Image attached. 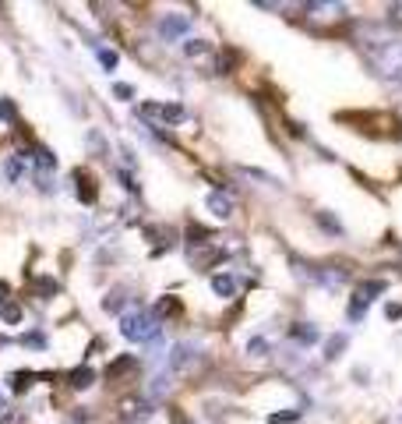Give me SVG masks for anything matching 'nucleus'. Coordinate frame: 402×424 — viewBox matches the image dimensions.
Returning a JSON list of instances; mask_svg holds the SVG:
<instances>
[{"label":"nucleus","mask_w":402,"mask_h":424,"mask_svg":"<svg viewBox=\"0 0 402 424\" xmlns=\"http://www.w3.org/2000/svg\"><path fill=\"white\" fill-rule=\"evenodd\" d=\"M367 57L374 71L388 82H402V39H381L367 46Z\"/></svg>","instance_id":"nucleus-1"},{"label":"nucleus","mask_w":402,"mask_h":424,"mask_svg":"<svg viewBox=\"0 0 402 424\" xmlns=\"http://www.w3.org/2000/svg\"><path fill=\"white\" fill-rule=\"evenodd\" d=\"M121 333H124V340H131V343H145V340L155 336V318H152L148 311L134 308V311H127V315L121 318Z\"/></svg>","instance_id":"nucleus-2"},{"label":"nucleus","mask_w":402,"mask_h":424,"mask_svg":"<svg viewBox=\"0 0 402 424\" xmlns=\"http://www.w3.org/2000/svg\"><path fill=\"white\" fill-rule=\"evenodd\" d=\"M378 294H385V283L381 280H367V283H360L357 290H353V297H350V308H346V315L353 318H364V311H367V304L378 297Z\"/></svg>","instance_id":"nucleus-3"},{"label":"nucleus","mask_w":402,"mask_h":424,"mask_svg":"<svg viewBox=\"0 0 402 424\" xmlns=\"http://www.w3.org/2000/svg\"><path fill=\"white\" fill-rule=\"evenodd\" d=\"M148 414H152V403H148V400L127 396V400L121 403V417H124L127 424H145V421H148Z\"/></svg>","instance_id":"nucleus-4"},{"label":"nucleus","mask_w":402,"mask_h":424,"mask_svg":"<svg viewBox=\"0 0 402 424\" xmlns=\"http://www.w3.org/2000/svg\"><path fill=\"white\" fill-rule=\"evenodd\" d=\"M237 68H240V50L226 46V50L215 53V61H212V71H215V75H233Z\"/></svg>","instance_id":"nucleus-5"},{"label":"nucleus","mask_w":402,"mask_h":424,"mask_svg":"<svg viewBox=\"0 0 402 424\" xmlns=\"http://www.w3.org/2000/svg\"><path fill=\"white\" fill-rule=\"evenodd\" d=\"M134 368H138V361H134L131 354H124V357H117V361H109V368L102 371V379H106V382H121L124 375H131Z\"/></svg>","instance_id":"nucleus-6"},{"label":"nucleus","mask_w":402,"mask_h":424,"mask_svg":"<svg viewBox=\"0 0 402 424\" xmlns=\"http://www.w3.org/2000/svg\"><path fill=\"white\" fill-rule=\"evenodd\" d=\"M187 15H166L162 22H159V36L162 39H180L184 32H187Z\"/></svg>","instance_id":"nucleus-7"},{"label":"nucleus","mask_w":402,"mask_h":424,"mask_svg":"<svg viewBox=\"0 0 402 424\" xmlns=\"http://www.w3.org/2000/svg\"><path fill=\"white\" fill-rule=\"evenodd\" d=\"M71 177H75V184H78V198H82L85 205H92V202L99 198V191H95V181H92V174H88L85 167H78V170H75Z\"/></svg>","instance_id":"nucleus-8"},{"label":"nucleus","mask_w":402,"mask_h":424,"mask_svg":"<svg viewBox=\"0 0 402 424\" xmlns=\"http://www.w3.org/2000/svg\"><path fill=\"white\" fill-rule=\"evenodd\" d=\"M304 11H311V18L314 22H339L342 15H346V8H342V4H304Z\"/></svg>","instance_id":"nucleus-9"},{"label":"nucleus","mask_w":402,"mask_h":424,"mask_svg":"<svg viewBox=\"0 0 402 424\" xmlns=\"http://www.w3.org/2000/svg\"><path fill=\"white\" fill-rule=\"evenodd\" d=\"M180 315H184L180 297H159V301H155V311H152L155 322H159V318H180Z\"/></svg>","instance_id":"nucleus-10"},{"label":"nucleus","mask_w":402,"mask_h":424,"mask_svg":"<svg viewBox=\"0 0 402 424\" xmlns=\"http://www.w3.org/2000/svg\"><path fill=\"white\" fill-rule=\"evenodd\" d=\"M208 209H212V216H219V220H229V216H233V202H229L222 191H212V195H208Z\"/></svg>","instance_id":"nucleus-11"},{"label":"nucleus","mask_w":402,"mask_h":424,"mask_svg":"<svg viewBox=\"0 0 402 424\" xmlns=\"http://www.w3.org/2000/svg\"><path fill=\"white\" fill-rule=\"evenodd\" d=\"M184 53L191 61H201V57H212V43H205V39H191L187 46H184Z\"/></svg>","instance_id":"nucleus-12"},{"label":"nucleus","mask_w":402,"mask_h":424,"mask_svg":"<svg viewBox=\"0 0 402 424\" xmlns=\"http://www.w3.org/2000/svg\"><path fill=\"white\" fill-rule=\"evenodd\" d=\"M32 371H11V375H8V386H11V393H25L29 386H32Z\"/></svg>","instance_id":"nucleus-13"},{"label":"nucleus","mask_w":402,"mask_h":424,"mask_svg":"<svg viewBox=\"0 0 402 424\" xmlns=\"http://www.w3.org/2000/svg\"><path fill=\"white\" fill-rule=\"evenodd\" d=\"M92 382H95V371H92V368H75V371H71V386H75V389H88Z\"/></svg>","instance_id":"nucleus-14"},{"label":"nucleus","mask_w":402,"mask_h":424,"mask_svg":"<svg viewBox=\"0 0 402 424\" xmlns=\"http://www.w3.org/2000/svg\"><path fill=\"white\" fill-rule=\"evenodd\" d=\"M0 318H4L8 326H18V322H22V304H18V301L0 304Z\"/></svg>","instance_id":"nucleus-15"},{"label":"nucleus","mask_w":402,"mask_h":424,"mask_svg":"<svg viewBox=\"0 0 402 424\" xmlns=\"http://www.w3.org/2000/svg\"><path fill=\"white\" fill-rule=\"evenodd\" d=\"M159 121H166V124H180V121H184V106H177V103L159 106Z\"/></svg>","instance_id":"nucleus-16"},{"label":"nucleus","mask_w":402,"mask_h":424,"mask_svg":"<svg viewBox=\"0 0 402 424\" xmlns=\"http://www.w3.org/2000/svg\"><path fill=\"white\" fill-rule=\"evenodd\" d=\"M212 290H215L219 297H233L237 283H233V276H212Z\"/></svg>","instance_id":"nucleus-17"},{"label":"nucleus","mask_w":402,"mask_h":424,"mask_svg":"<svg viewBox=\"0 0 402 424\" xmlns=\"http://www.w3.org/2000/svg\"><path fill=\"white\" fill-rule=\"evenodd\" d=\"M290 336H293V340H300V343H314V340H318V333H314L307 322H297V326H290Z\"/></svg>","instance_id":"nucleus-18"},{"label":"nucleus","mask_w":402,"mask_h":424,"mask_svg":"<svg viewBox=\"0 0 402 424\" xmlns=\"http://www.w3.org/2000/svg\"><path fill=\"white\" fill-rule=\"evenodd\" d=\"M342 350H346V336L339 333V336H332V340L325 343V361H335V357H339Z\"/></svg>","instance_id":"nucleus-19"},{"label":"nucleus","mask_w":402,"mask_h":424,"mask_svg":"<svg viewBox=\"0 0 402 424\" xmlns=\"http://www.w3.org/2000/svg\"><path fill=\"white\" fill-rule=\"evenodd\" d=\"M32 290H36L39 301H42V297H53V294H56V283H53L49 276H42V280H32Z\"/></svg>","instance_id":"nucleus-20"},{"label":"nucleus","mask_w":402,"mask_h":424,"mask_svg":"<svg viewBox=\"0 0 402 424\" xmlns=\"http://www.w3.org/2000/svg\"><path fill=\"white\" fill-rule=\"evenodd\" d=\"M300 421V410H286V414H272L268 424H297Z\"/></svg>","instance_id":"nucleus-21"},{"label":"nucleus","mask_w":402,"mask_h":424,"mask_svg":"<svg viewBox=\"0 0 402 424\" xmlns=\"http://www.w3.org/2000/svg\"><path fill=\"white\" fill-rule=\"evenodd\" d=\"M318 227H325V230H332V234H342V227L328 216V212H318Z\"/></svg>","instance_id":"nucleus-22"},{"label":"nucleus","mask_w":402,"mask_h":424,"mask_svg":"<svg viewBox=\"0 0 402 424\" xmlns=\"http://www.w3.org/2000/svg\"><path fill=\"white\" fill-rule=\"evenodd\" d=\"M99 61H102L106 71H113V68H117V53H113V50H99Z\"/></svg>","instance_id":"nucleus-23"},{"label":"nucleus","mask_w":402,"mask_h":424,"mask_svg":"<svg viewBox=\"0 0 402 424\" xmlns=\"http://www.w3.org/2000/svg\"><path fill=\"white\" fill-rule=\"evenodd\" d=\"M0 121H15V103L11 99H0Z\"/></svg>","instance_id":"nucleus-24"},{"label":"nucleus","mask_w":402,"mask_h":424,"mask_svg":"<svg viewBox=\"0 0 402 424\" xmlns=\"http://www.w3.org/2000/svg\"><path fill=\"white\" fill-rule=\"evenodd\" d=\"M18 177H22V156H15L8 163V181H18Z\"/></svg>","instance_id":"nucleus-25"},{"label":"nucleus","mask_w":402,"mask_h":424,"mask_svg":"<svg viewBox=\"0 0 402 424\" xmlns=\"http://www.w3.org/2000/svg\"><path fill=\"white\" fill-rule=\"evenodd\" d=\"M113 96H117V99H131V96H134V89H131V85H124V82H117V85H113Z\"/></svg>","instance_id":"nucleus-26"},{"label":"nucleus","mask_w":402,"mask_h":424,"mask_svg":"<svg viewBox=\"0 0 402 424\" xmlns=\"http://www.w3.org/2000/svg\"><path fill=\"white\" fill-rule=\"evenodd\" d=\"M121 301H124V290H113V294L106 297V308H109V311H117V308H121Z\"/></svg>","instance_id":"nucleus-27"},{"label":"nucleus","mask_w":402,"mask_h":424,"mask_svg":"<svg viewBox=\"0 0 402 424\" xmlns=\"http://www.w3.org/2000/svg\"><path fill=\"white\" fill-rule=\"evenodd\" d=\"M22 343H25V347H46V340H42L39 333H32V336H25Z\"/></svg>","instance_id":"nucleus-28"},{"label":"nucleus","mask_w":402,"mask_h":424,"mask_svg":"<svg viewBox=\"0 0 402 424\" xmlns=\"http://www.w3.org/2000/svg\"><path fill=\"white\" fill-rule=\"evenodd\" d=\"M173 424H194V421H191L184 410H173Z\"/></svg>","instance_id":"nucleus-29"},{"label":"nucleus","mask_w":402,"mask_h":424,"mask_svg":"<svg viewBox=\"0 0 402 424\" xmlns=\"http://www.w3.org/2000/svg\"><path fill=\"white\" fill-rule=\"evenodd\" d=\"M8 297H11V287H8L4 280H0V304H8Z\"/></svg>","instance_id":"nucleus-30"},{"label":"nucleus","mask_w":402,"mask_h":424,"mask_svg":"<svg viewBox=\"0 0 402 424\" xmlns=\"http://www.w3.org/2000/svg\"><path fill=\"white\" fill-rule=\"evenodd\" d=\"M265 350V340H251V354H261Z\"/></svg>","instance_id":"nucleus-31"},{"label":"nucleus","mask_w":402,"mask_h":424,"mask_svg":"<svg viewBox=\"0 0 402 424\" xmlns=\"http://www.w3.org/2000/svg\"><path fill=\"white\" fill-rule=\"evenodd\" d=\"M388 318H402V308H395V304H392V308H388Z\"/></svg>","instance_id":"nucleus-32"},{"label":"nucleus","mask_w":402,"mask_h":424,"mask_svg":"<svg viewBox=\"0 0 402 424\" xmlns=\"http://www.w3.org/2000/svg\"><path fill=\"white\" fill-rule=\"evenodd\" d=\"M0 410H4V396H0Z\"/></svg>","instance_id":"nucleus-33"},{"label":"nucleus","mask_w":402,"mask_h":424,"mask_svg":"<svg viewBox=\"0 0 402 424\" xmlns=\"http://www.w3.org/2000/svg\"><path fill=\"white\" fill-rule=\"evenodd\" d=\"M399 424H402V417H399Z\"/></svg>","instance_id":"nucleus-34"}]
</instances>
